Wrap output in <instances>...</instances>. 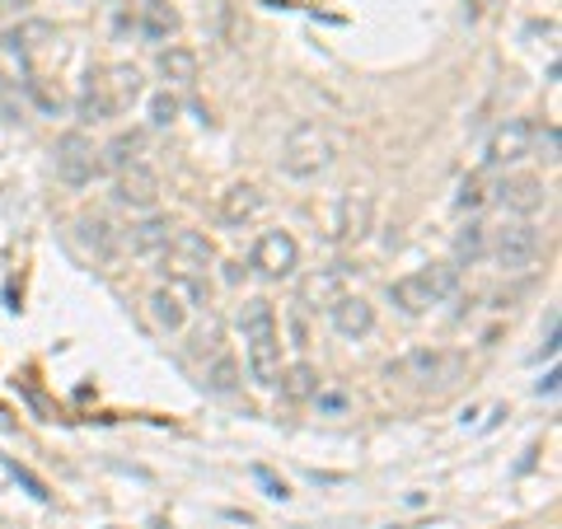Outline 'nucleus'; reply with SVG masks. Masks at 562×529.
Listing matches in <instances>:
<instances>
[{"label":"nucleus","mask_w":562,"mask_h":529,"mask_svg":"<svg viewBox=\"0 0 562 529\" xmlns=\"http://www.w3.org/2000/svg\"><path fill=\"white\" fill-rule=\"evenodd\" d=\"M173 117H179V99H173L169 90L155 94V99H150V122H155V127H169Z\"/></svg>","instance_id":"27"},{"label":"nucleus","mask_w":562,"mask_h":529,"mask_svg":"<svg viewBox=\"0 0 562 529\" xmlns=\"http://www.w3.org/2000/svg\"><path fill=\"white\" fill-rule=\"evenodd\" d=\"M140 155H146V132H117V136L109 140V146L99 150V160L117 173V169L140 165Z\"/></svg>","instance_id":"19"},{"label":"nucleus","mask_w":562,"mask_h":529,"mask_svg":"<svg viewBox=\"0 0 562 529\" xmlns=\"http://www.w3.org/2000/svg\"><path fill=\"white\" fill-rule=\"evenodd\" d=\"M239 333H244V361H249V380L262 384V390H277L286 361H281V328H277L272 300H244Z\"/></svg>","instance_id":"1"},{"label":"nucleus","mask_w":562,"mask_h":529,"mask_svg":"<svg viewBox=\"0 0 562 529\" xmlns=\"http://www.w3.org/2000/svg\"><path fill=\"white\" fill-rule=\"evenodd\" d=\"M535 146H539V127H535V122L530 117H512V122H502V127L492 132V140H487V165L492 169H512L520 160H530Z\"/></svg>","instance_id":"10"},{"label":"nucleus","mask_w":562,"mask_h":529,"mask_svg":"<svg viewBox=\"0 0 562 529\" xmlns=\"http://www.w3.org/2000/svg\"><path fill=\"white\" fill-rule=\"evenodd\" d=\"M249 268L268 281H286V277H295V268H301V244H295L286 230H262L254 254H249Z\"/></svg>","instance_id":"9"},{"label":"nucleus","mask_w":562,"mask_h":529,"mask_svg":"<svg viewBox=\"0 0 562 529\" xmlns=\"http://www.w3.org/2000/svg\"><path fill=\"white\" fill-rule=\"evenodd\" d=\"M52 160H57V179L70 183V188H85V183H94L99 179V150H94V140L85 136V132H66L57 136V146H52Z\"/></svg>","instance_id":"8"},{"label":"nucleus","mask_w":562,"mask_h":529,"mask_svg":"<svg viewBox=\"0 0 562 529\" xmlns=\"http://www.w3.org/2000/svg\"><path fill=\"white\" fill-rule=\"evenodd\" d=\"M333 160H338V136H333L328 127H319V122H301V127L281 140V155H277L281 173L295 179V183L319 179V173L333 169Z\"/></svg>","instance_id":"2"},{"label":"nucleus","mask_w":562,"mask_h":529,"mask_svg":"<svg viewBox=\"0 0 562 529\" xmlns=\"http://www.w3.org/2000/svg\"><path fill=\"white\" fill-rule=\"evenodd\" d=\"M262 192L254 183H231L221 192V225H231V230H244V225H254L262 216Z\"/></svg>","instance_id":"15"},{"label":"nucleus","mask_w":562,"mask_h":529,"mask_svg":"<svg viewBox=\"0 0 562 529\" xmlns=\"http://www.w3.org/2000/svg\"><path fill=\"white\" fill-rule=\"evenodd\" d=\"M179 10L169 5V0H140L136 5V29L146 33V38H155V43H169L173 33H179Z\"/></svg>","instance_id":"16"},{"label":"nucleus","mask_w":562,"mask_h":529,"mask_svg":"<svg viewBox=\"0 0 562 529\" xmlns=\"http://www.w3.org/2000/svg\"><path fill=\"white\" fill-rule=\"evenodd\" d=\"M169 239H173V221H165V216H146V221H136V225H132V235H127L132 254H146V258L165 254V249H169Z\"/></svg>","instance_id":"17"},{"label":"nucleus","mask_w":562,"mask_h":529,"mask_svg":"<svg viewBox=\"0 0 562 529\" xmlns=\"http://www.w3.org/2000/svg\"><path fill=\"white\" fill-rule=\"evenodd\" d=\"M76 235H80V244H85V249H90L94 258H113V249H117L113 225L103 221V216H80V221H76Z\"/></svg>","instance_id":"23"},{"label":"nucleus","mask_w":562,"mask_h":529,"mask_svg":"<svg viewBox=\"0 0 562 529\" xmlns=\"http://www.w3.org/2000/svg\"><path fill=\"white\" fill-rule=\"evenodd\" d=\"M136 99H140V70L117 61L109 70H99V76H90V85H85V94H80V117L109 122L117 113H127Z\"/></svg>","instance_id":"3"},{"label":"nucleus","mask_w":562,"mask_h":529,"mask_svg":"<svg viewBox=\"0 0 562 529\" xmlns=\"http://www.w3.org/2000/svg\"><path fill=\"white\" fill-rule=\"evenodd\" d=\"M539 394H558V370H549V380L539 384Z\"/></svg>","instance_id":"29"},{"label":"nucleus","mask_w":562,"mask_h":529,"mask_svg":"<svg viewBox=\"0 0 562 529\" xmlns=\"http://www.w3.org/2000/svg\"><path fill=\"white\" fill-rule=\"evenodd\" d=\"M487 202V173H473V179H464L460 188V211H473Z\"/></svg>","instance_id":"26"},{"label":"nucleus","mask_w":562,"mask_h":529,"mask_svg":"<svg viewBox=\"0 0 562 529\" xmlns=\"http://www.w3.org/2000/svg\"><path fill=\"white\" fill-rule=\"evenodd\" d=\"M155 66H160V76H165L169 85H192V80H198V52L183 47V43L160 47V57H155Z\"/></svg>","instance_id":"18"},{"label":"nucleus","mask_w":562,"mask_h":529,"mask_svg":"<svg viewBox=\"0 0 562 529\" xmlns=\"http://www.w3.org/2000/svg\"><path fill=\"white\" fill-rule=\"evenodd\" d=\"M366 230H371V198H366V192H347L342 206H338V235L361 239Z\"/></svg>","instance_id":"21"},{"label":"nucleus","mask_w":562,"mask_h":529,"mask_svg":"<svg viewBox=\"0 0 562 529\" xmlns=\"http://www.w3.org/2000/svg\"><path fill=\"white\" fill-rule=\"evenodd\" d=\"M165 262H169V277L206 281L211 262H216V249H211V239L198 235V230H173L169 249H165Z\"/></svg>","instance_id":"11"},{"label":"nucleus","mask_w":562,"mask_h":529,"mask_svg":"<svg viewBox=\"0 0 562 529\" xmlns=\"http://www.w3.org/2000/svg\"><path fill=\"white\" fill-rule=\"evenodd\" d=\"M347 277H351L347 268L314 272V277L305 281V291H301V295H305V305H324V309H328L333 300H342V295H347Z\"/></svg>","instance_id":"20"},{"label":"nucleus","mask_w":562,"mask_h":529,"mask_svg":"<svg viewBox=\"0 0 562 529\" xmlns=\"http://www.w3.org/2000/svg\"><path fill=\"white\" fill-rule=\"evenodd\" d=\"M454 291H460V268L454 262H427V268L390 281V300L403 314H427L431 305H446Z\"/></svg>","instance_id":"4"},{"label":"nucleus","mask_w":562,"mask_h":529,"mask_svg":"<svg viewBox=\"0 0 562 529\" xmlns=\"http://www.w3.org/2000/svg\"><path fill=\"white\" fill-rule=\"evenodd\" d=\"M539 230L530 221H512V225H502L497 235H492L487 244V258L497 262L502 272H530L535 262H539Z\"/></svg>","instance_id":"6"},{"label":"nucleus","mask_w":562,"mask_h":529,"mask_svg":"<svg viewBox=\"0 0 562 529\" xmlns=\"http://www.w3.org/2000/svg\"><path fill=\"white\" fill-rule=\"evenodd\" d=\"M258 479H262V487H268V497H286V483H277L268 469H258Z\"/></svg>","instance_id":"28"},{"label":"nucleus","mask_w":562,"mask_h":529,"mask_svg":"<svg viewBox=\"0 0 562 529\" xmlns=\"http://www.w3.org/2000/svg\"><path fill=\"white\" fill-rule=\"evenodd\" d=\"M497 202L506 211H516V216H535V211H543V202H549V188H543V179H535V173H506L497 183Z\"/></svg>","instance_id":"14"},{"label":"nucleus","mask_w":562,"mask_h":529,"mask_svg":"<svg viewBox=\"0 0 562 529\" xmlns=\"http://www.w3.org/2000/svg\"><path fill=\"white\" fill-rule=\"evenodd\" d=\"M239 384V365L225 357V351H216V357H211V365H206V390H216V394H231Z\"/></svg>","instance_id":"25"},{"label":"nucleus","mask_w":562,"mask_h":529,"mask_svg":"<svg viewBox=\"0 0 562 529\" xmlns=\"http://www.w3.org/2000/svg\"><path fill=\"white\" fill-rule=\"evenodd\" d=\"M277 390L286 394V398H295V403H301V398H314V394H319V370H314L310 361H295V365L281 370Z\"/></svg>","instance_id":"22"},{"label":"nucleus","mask_w":562,"mask_h":529,"mask_svg":"<svg viewBox=\"0 0 562 529\" xmlns=\"http://www.w3.org/2000/svg\"><path fill=\"white\" fill-rule=\"evenodd\" d=\"M487 254V239H483V225H464V235L454 239V268H473Z\"/></svg>","instance_id":"24"},{"label":"nucleus","mask_w":562,"mask_h":529,"mask_svg":"<svg viewBox=\"0 0 562 529\" xmlns=\"http://www.w3.org/2000/svg\"><path fill=\"white\" fill-rule=\"evenodd\" d=\"M206 305V281H183V277H169L160 291L150 295V314L155 324L169 328V333H183V324L192 319V309Z\"/></svg>","instance_id":"5"},{"label":"nucleus","mask_w":562,"mask_h":529,"mask_svg":"<svg viewBox=\"0 0 562 529\" xmlns=\"http://www.w3.org/2000/svg\"><path fill=\"white\" fill-rule=\"evenodd\" d=\"M113 198H117V206H127V211H155V202H160V179H155L150 165L117 169Z\"/></svg>","instance_id":"12"},{"label":"nucleus","mask_w":562,"mask_h":529,"mask_svg":"<svg viewBox=\"0 0 562 529\" xmlns=\"http://www.w3.org/2000/svg\"><path fill=\"white\" fill-rule=\"evenodd\" d=\"M328 324H333V333L338 338H347V342H357V338H366V333H375V305L366 295H342V300H333L328 305Z\"/></svg>","instance_id":"13"},{"label":"nucleus","mask_w":562,"mask_h":529,"mask_svg":"<svg viewBox=\"0 0 562 529\" xmlns=\"http://www.w3.org/2000/svg\"><path fill=\"white\" fill-rule=\"evenodd\" d=\"M394 375L417 384V390H431V384L441 390V384H450L454 375H460V357H454V351H441V347H417L403 361L390 365V380Z\"/></svg>","instance_id":"7"}]
</instances>
